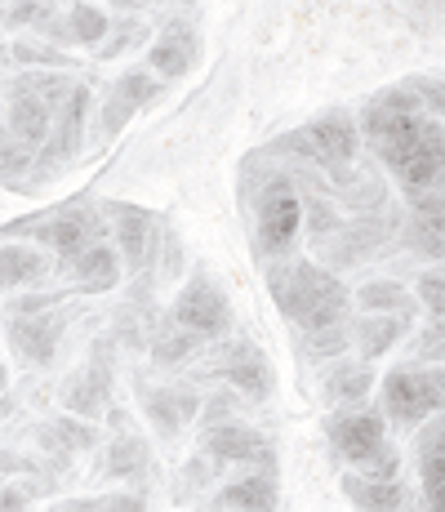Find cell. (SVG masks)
I'll list each match as a JSON object with an SVG mask.
<instances>
[{"label":"cell","instance_id":"cell-1","mask_svg":"<svg viewBox=\"0 0 445 512\" xmlns=\"http://www.w3.org/2000/svg\"><path fill=\"white\" fill-rule=\"evenodd\" d=\"M267 285H272V299L281 308V317H290L303 334L343 330V321H348L352 294L330 268H316L308 259L276 263L267 272Z\"/></svg>","mask_w":445,"mask_h":512},{"label":"cell","instance_id":"cell-2","mask_svg":"<svg viewBox=\"0 0 445 512\" xmlns=\"http://www.w3.org/2000/svg\"><path fill=\"white\" fill-rule=\"evenodd\" d=\"M330 441L339 450V459L361 468V477L397 481L401 455L392 450L388 432H383V415H374V410H343V415L330 419Z\"/></svg>","mask_w":445,"mask_h":512},{"label":"cell","instance_id":"cell-3","mask_svg":"<svg viewBox=\"0 0 445 512\" xmlns=\"http://www.w3.org/2000/svg\"><path fill=\"white\" fill-rule=\"evenodd\" d=\"M361 130H365V139H370L374 156H379L383 165H392V174H397L414 152L441 143V121L437 116L428 121L423 112H401V107H388V103H379V98L370 103Z\"/></svg>","mask_w":445,"mask_h":512},{"label":"cell","instance_id":"cell-4","mask_svg":"<svg viewBox=\"0 0 445 512\" xmlns=\"http://www.w3.org/2000/svg\"><path fill=\"white\" fill-rule=\"evenodd\" d=\"M445 401V379L441 370H388L383 379V415L401 428H414V423H428L432 415H441Z\"/></svg>","mask_w":445,"mask_h":512},{"label":"cell","instance_id":"cell-5","mask_svg":"<svg viewBox=\"0 0 445 512\" xmlns=\"http://www.w3.org/2000/svg\"><path fill=\"white\" fill-rule=\"evenodd\" d=\"M285 152H299L303 161H316L321 170H330L334 179H343L356 156V125L348 121V116L330 112L321 116V121L303 125L299 134H290V139H281Z\"/></svg>","mask_w":445,"mask_h":512},{"label":"cell","instance_id":"cell-6","mask_svg":"<svg viewBox=\"0 0 445 512\" xmlns=\"http://www.w3.org/2000/svg\"><path fill=\"white\" fill-rule=\"evenodd\" d=\"M170 326L196 334V339H223V334L232 330V303H227L223 285L210 277H192L178 290Z\"/></svg>","mask_w":445,"mask_h":512},{"label":"cell","instance_id":"cell-7","mask_svg":"<svg viewBox=\"0 0 445 512\" xmlns=\"http://www.w3.org/2000/svg\"><path fill=\"white\" fill-rule=\"evenodd\" d=\"M303 228V201L294 192L290 179H272L259 192V254L281 259L290 254V245L299 241Z\"/></svg>","mask_w":445,"mask_h":512},{"label":"cell","instance_id":"cell-8","mask_svg":"<svg viewBox=\"0 0 445 512\" xmlns=\"http://www.w3.org/2000/svg\"><path fill=\"white\" fill-rule=\"evenodd\" d=\"M98 219L89 210H58V214H45L41 223H18L14 236H36V241L54 245L58 259H72V254H81L85 245L98 241Z\"/></svg>","mask_w":445,"mask_h":512},{"label":"cell","instance_id":"cell-9","mask_svg":"<svg viewBox=\"0 0 445 512\" xmlns=\"http://www.w3.org/2000/svg\"><path fill=\"white\" fill-rule=\"evenodd\" d=\"M201 446H205V455L223 459V464H259L263 472H272V446H267L263 432L245 428V423H232V419L210 423Z\"/></svg>","mask_w":445,"mask_h":512},{"label":"cell","instance_id":"cell-10","mask_svg":"<svg viewBox=\"0 0 445 512\" xmlns=\"http://www.w3.org/2000/svg\"><path fill=\"white\" fill-rule=\"evenodd\" d=\"M9 343L23 361L32 366H49L58 357V343H63V317L58 312H14L9 321Z\"/></svg>","mask_w":445,"mask_h":512},{"label":"cell","instance_id":"cell-11","mask_svg":"<svg viewBox=\"0 0 445 512\" xmlns=\"http://www.w3.org/2000/svg\"><path fill=\"white\" fill-rule=\"evenodd\" d=\"M58 277L72 285L76 294H103V290H116V285H121V259H116L112 245L94 241V245H85L81 254L63 259Z\"/></svg>","mask_w":445,"mask_h":512},{"label":"cell","instance_id":"cell-12","mask_svg":"<svg viewBox=\"0 0 445 512\" xmlns=\"http://www.w3.org/2000/svg\"><path fill=\"white\" fill-rule=\"evenodd\" d=\"M392 236V223L388 219H361V223H348V228H334L330 236H321V254L334 263V268H352V263L370 259L374 250H379L383 241Z\"/></svg>","mask_w":445,"mask_h":512},{"label":"cell","instance_id":"cell-13","mask_svg":"<svg viewBox=\"0 0 445 512\" xmlns=\"http://www.w3.org/2000/svg\"><path fill=\"white\" fill-rule=\"evenodd\" d=\"M156 98H161V85H156L152 72H143V67L125 72L121 81L112 85L107 103H103V134L107 139H116V134L125 130V121H130L134 112H143L147 103H156Z\"/></svg>","mask_w":445,"mask_h":512},{"label":"cell","instance_id":"cell-14","mask_svg":"<svg viewBox=\"0 0 445 512\" xmlns=\"http://www.w3.org/2000/svg\"><path fill=\"white\" fill-rule=\"evenodd\" d=\"M107 214L116 219V241H121L116 259H125V268L143 272L156 259V219L138 205H107Z\"/></svg>","mask_w":445,"mask_h":512},{"label":"cell","instance_id":"cell-15","mask_svg":"<svg viewBox=\"0 0 445 512\" xmlns=\"http://www.w3.org/2000/svg\"><path fill=\"white\" fill-rule=\"evenodd\" d=\"M107 397H112V370H103V352H94V361L67 379L63 406L81 419H98L107 410Z\"/></svg>","mask_w":445,"mask_h":512},{"label":"cell","instance_id":"cell-16","mask_svg":"<svg viewBox=\"0 0 445 512\" xmlns=\"http://www.w3.org/2000/svg\"><path fill=\"white\" fill-rule=\"evenodd\" d=\"M223 374H227V383L241 388L250 401H267L272 397V388H276L272 361H267L254 343H236V348L223 357Z\"/></svg>","mask_w":445,"mask_h":512},{"label":"cell","instance_id":"cell-17","mask_svg":"<svg viewBox=\"0 0 445 512\" xmlns=\"http://www.w3.org/2000/svg\"><path fill=\"white\" fill-rule=\"evenodd\" d=\"M138 397H143V415L152 419L165 437H174L178 428H187V423L201 415V401H196L187 388H178V383H165V388H138Z\"/></svg>","mask_w":445,"mask_h":512},{"label":"cell","instance_id":"cell-18","mask_svg":"<svg viewBox=\"0 0 445 512\" xmlns=\"http://www.w3.org/2000/svg\"><path fill=\"white\" fill-rule=\"evenodd\" d=\"M196 58H201V36H196L192 27L174 23V27H165V32L156 36L147 63H152V72H161L165 81H178V76H187L196 67Z\"/></svg>","mask_w":445,"mask_h":512},{"label":"cell","instance_id":"cell-19","mask_svg":"<svg viewBox=\"0 0 445 512\" xmlns=\"http://www.w3.org/2000/svg\"><path fill=\"white\" fill-rule=\"evenodd\" d=\"M49 130H54V112L32 94H9V139H18L27 152L49 143Z\"/></svg>","mask_w":445,"mask_h":512},{"label":"cell","instance_id":"cell-20","mask_svg":"<svg viewBox=\"0 0 445 512\" xmlns=\"http://www.w3.org/2000/svg\"><path fill=\"white\" fill-rule=\"evenodd\" d=\"M85 107H89V90H85V85H72V94H67V98H63V107H58L54 130H49V147H45V156H58V161H67V156L81 152Z\"/></svg>","mask_w":445,"mask_h":512},{"label":"cell","instance_id":"cell-21","mask_svg":"<svg viewBox=\"0 0 445 512\" xmlns=\"http://www.w3.org/2000/svg\"><path fill=\"white\" fill-rule=\"evenodd\" d=\"M276 477L272 472H245V477L227 481L219 490V508L223 512H276Z\"/></svg>","mask_w":445,"mask_h":512},{"label":"cell","instance_id":"cell-22","mask_svg":"<svg viewBox=\"0 0 445 512\" xmlns=\"http://www.w3.org/2000/svg\"><path fill=\"white\" fill-rule=\"evenodd\" d=\"M343 490L361 512H410V486L374 477H343Z\"/></svg>","mask_w":445,"mask_h":512},{"label":"cell","instance_id":"cell-23","mask_svg":"<svg viewBox=\"0 0 445 512\" xmlns=\"http://www.w3.org/2000/svg\"><path fill=\"white\" fill-rule=\"evenodd\" d=\"M405 326H410V317H388V312H365L361 321H356V330L352 334V343H356V352H361L365 361H374V357H383V352H392V343L405 334Z\"/></svg>","mask_w":445,"mask_h":512},{"label":"cell","instance_id":"cell-24","mask_svg":"<svg viewBox=\"0 0 445 512\" xmlns=\"http://www.w3.org/2000/svg\"><path fill=\"white\" fill-rule=\"evenodd\" d=\"M49 272V259L36 245L9 241L0 245V290H14V285H36Z\"/></svg>","mask_w":445,"mask_h":512},{"label":"cell","instance_id":"cell-25","mask_svg":"<svg viewBox=\"0 0 445 512\" xmlns=\"http://www.w3.org/2000/svg\"><path fill=\"white\" fill-rule=\"evenodd\" d=\"M419 477L423 495H428V512H441V415H432L428 432L419 437Z\"/></svg>","mask_w":445,"mask_h":512},{"label":"cell","instance_id":"cell-26","mask_svg":"<svg viewBox=\"0 0 445 512\" xmlns=\"http://www.w3.org/2000/svg\"><path fill=\"white\" fill-rule=\"evenodd\" d=\"M352 303L361 312H388V317H410L414 312V299L401 290L397 281H370L352 294Z\"/></svg>","mask_w":445,"mask_h":512},{"label":"cell","instance_id":"cell-27","mask_svg":"<svg viewBox=\"0 0 445 512\" xmlns=\"http://www.w3.org/2000/svg\"><path fill=\"white\" fill-rule=\"evenodd\" d=\"M370 388H374L370 366H334L325 374V397H330L334 406H352V401H361Z\"/></svg>","mask_w":445,"mask_h":512},{"label":"cell","instance_id":"cell-28","mask_svg":"<svg viewBox=\"0 0 445 512\" xmlns=\"http://www.w3.org/2000/svg\"><path fill=\"white\" fill-rule=\"evenodd\" d=\"M147 468H152V455H147V446L138 437H116L112 446H107V472H112V477L134 481V477H143Z\"/></svg>","mask_w":445,"mask_h":512},{"label":"cell","instance_id":"cell-29","mask_svg":"<svg viewBox=\"0 0 445 512\" xmlns=\"http://www.w3.org/2000/svg\"><path fill=\"white\" fill-rule=\"evenodd\" d=\"M107 32H112V18L94 5H76L72 18H67V41L76 45H103Z\"/></svg>","mask_w":445,"mask_h":512},{"label":"cell","instance_id":"cell-30","mask_svg":"<svg viewBox=\"0 0 445 512\" xmlns=\"http://www.w3.org/2000/svg\"><path fill=\"white\" fill-rule=\"evenodd\" d=\"M201 348V339L196 334H187V330H161V334H152V361L156 366H174V361H187L192 352Z\"/></svg>","mask_w":445,"mask_h":512},{"label":"cell","instance_id":"cell-31","mask_svg":"<svg viewBox=\"0 0 445 512\" xmlns=\"http://www.w3.org/2000/svg\"><path fill=\"white\" fill-rule=\"evenodd\" d=\"M27 170H32V152H27L18 139L0 134V183H18Z\"/></svg>","mask_w":445,"mask_h":512},{"label":"cell","instance_id":"cell-32","mask_svg":"<svg viewBox=\"0 0 445 512\" xmlns=\"http://www.w3.org/2000/svg\"><path fill=\"white\" fill-rule=\"evenodd\" d=\"M45 437H58V446H63V450L94 446V428H85V423H72V419H58L54 428H45Z\"/></svg>","mask_w":445,"mask_h":512},{"label":"cell","instance_id":"cell-33","mask_svg":"<svg viewBox=\"0 0 445 512\" xmlns=\"http://www.w3.org/2000/svg\"><path fill=\"white\" fill-rule=\"evenodd\" d=\"M72 508L76 512H147V504L138 495H98V499H81Z\"/></svg>","mask_w":445,"mask_h":512},{"label":"cell","instance_id":"cell-34","mask_svg":"<svg viewBox=\"0 0 445 512\" xmlns=\"http://www.w3.org/2000/svg\"><path fill=\"white\" fill-rule=\"evenodd\" d=\"M419 299L428 303V312H432V321L441 326V272L432 268V272H423L419 277Z\"/></svg>","mask_w":445,"mask_h":512},{"label":"cell","instance_id":"cell-35","mask_svg":"<svg viewBox=\"0 0 445 512\" xmlns=\"http://www.w3.org/2000/svg\"><path fill=\"white\" fill-rule=\"evenodd\" d=\"M14 54L23 58V63H54V67H67V58L54 54V49H45V45H14Z\"/></svg>","mask_w":445,"mask_h":512},{"label":"cell","instance_id":"cell-36","mask_svg":"<svg viewBox=\"0 0 445 512\" xmlns=\"http://www.w3.org/2000/svg\"><path fill=\"white\" fill-rule=\"evenodd\" d=\"M23 504H27L23 490H14V486L0 490V512H23Z\"/></svg>","mask_w":445,"mask_h":512},{"label":"cell","instance_id":"cell-37","mask_svg":"<svg viewBox=\"0 0 445 512\" xmlns=\"http://www.w3.org/2000/svg\"><path fill=\"white\" fill-rule=\"evenodd\" d=\"M0 388H5V366H0Z\"/></svg>","mask_w":445,"mask_h":512}]
</instances>
